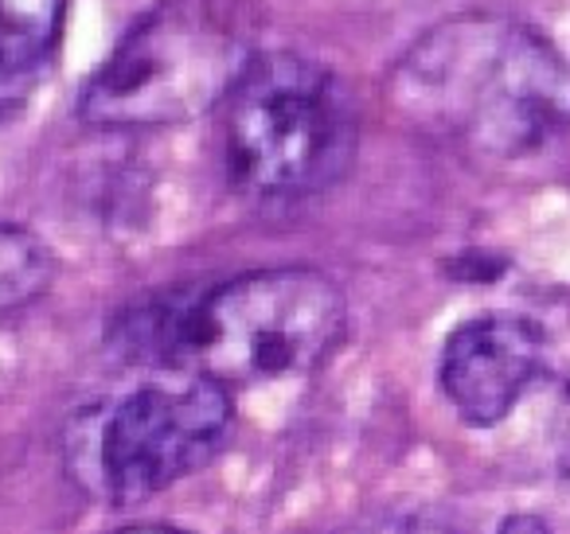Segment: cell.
Returning a JSON list of instances; mask_svg holds the SVG:
<instances>
[{
    "instance_id": "1",
    "label": "cell",
    "mask_w": 570,
    "mask_h": 534,
    "mask_svg": "<svg viewBox=\"0 0 570 534\" xmlns=\"http://www.w3.org/2000/svg\"><path fill=\"white\" fill-rule=\"evenodd\" d=\"M344 336V289L309 266L254 269L196 297H149L110 328L121 359L212 378L227 390L313 375Z\"/></svg>"
},
{
    "instance_id": "8",
    "label": "cell",
    "mask_w": 570,
    "mask_h": 534,
    "mask_svg": "<svg viewBox=\"0 0 570 534\" xmlns=\"http://www.w3.org/2000/svg\"><path fill=\"white\" fill-rule=\"evenodd\" d=\"M56 281L51 250L24 227L0 222V313L32 305Z\"/></svg>"
},
{
    "instance_id": "7",
    "label": "cell",
    "mask_w": 570,
    "mask_h": 534,
    "mask_svg": "<svg viewBox=\"0 0 570 534\" xmlns=\"http://www.w3.org/2000/svg\"><path fill=\"white\" fill-rule=\"evenodd\" d=\"M67 0H0V126L36 95L63 32Z\"/></svg>"
},
{
    "instance_id": "6",
    "label": "cell",
    "mask_w": 570,
    "mask_h": 534,
    "mask_svg": "<svg viewBox=\"0 0 570 534\" xmlns=\"http://www.w3.org/2000/svg\"><path fill=\"white\" fill-rule=\"evenodd\" d=\"M543 332L528 316L484 313L458 324L445 339L438 367L445 402L465 425H500L543 370Z\"/></svg>"
},
{
    "instance_id": "3",
    "label": "cell",
    "mask_w": 570,
    "mask_h": 534,
    "mask_svg": "<svg viewBox=\"0 0 570 534\" xmlns=\"http://www.w3.org/2000/svg\"><path fill=\"white\" fill-rule=\"evenodd\" d=\"M219 110L227 180L246 199L321 196L356 160L360 118L348 87L297 51H254Z\"/></svg>"
},
{
    "instance_id": "9",
    "label": "cell",
    "mask_w": 570,
    "mask_h": 534,
    "mask_svg": "<svg viewBox=\"0 0 570 534\" xmlns=\"http://www.w3.org/2000/svg\"><path fill=\"white\" fill-rule=\"evenodd\" d=\"M500 534H551V526H547L543 518H535V515H515V518H508V523L500 526Z\"/></svg>"
},
{
    "instance_id": "5",
    "label": "cell",
    "mask_w": 570,
    "mask_h": 534,
    "mask_svg": "<svg viewBox=\"0 0 570 534\" xmlns=\"http://www.w3.org/2000/svg\"><path fill=\"white\" fill-rule=\"evenodd\" d=\"M235 425L230 390L212 378L149 383L75 414L63 437L71 479L110 507H134L207 468Z\"/></svg>"
},
{
    "instance_id": "10",
    "label": "cell",
    "mask_w": 570,
    "mask_h": 534,
    "mask_svg": "<svg viewBox=\"0 0 570 534\" xmlns=\"http://www.w3.org/2000/svg\"><path fill=\"white\" fill-rule=\"evenodd\" d=\"M114 534H188V531H176V526H165V523H134V526H121Z\"/></svg>"
},
{
    "instance_id": "2",
    "label": "cell",
    "mask_w": 570,
    "mask_h": 534,
    "mask_svg": "<svg viewBox=\"0 0 570 534\" xmlns=\"http://www.w3.org/2000/svg\"><path fill=\"white\" fill-rule=\"evenodd\" d=\"M395 110L481 160H520L570 129V63L512 17L465 12L406 48L387 79Z\"/></svg>"
},
{
    "instance_id": "4",
    "label": "cell",
    "mask_w": 570,
    "mask_h": 534,
    "mask_svg": "<svg viewBox=\"0 0 570 534\" xmlns=\"http://www.w3.org/2000/svg\"><path fill=\"white\" fill-rule=\"evenodd\" d=\"M254 59L230 0H160L87 79L79 118L98 129H153L219 110Z\"/></svg>"
}]
</instances>
